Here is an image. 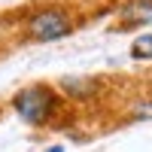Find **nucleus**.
Segmentation results:
<instances>
[{
  "label": "nucleus",
  "mask_w": 152,
  "mask_h": 152,
  "mask_svg": "<svg viewBox=\"0 0 152 152\" xmlns=\"http://www.w3.org/2000/svg\"><path fill=\"white\" fill-rule=\"evenodd\" d=\"M9 107L31 131H55L64 128L67 119H73V107L61 94V88L46 79L15 88L9 97Z\"/></svg>",
  "instance_id": "obj_2"
},
{
  "label": "nucleus",
  "mask_w": 152,
  "mask_h": 152,
  "mask_svg": "<svg viewBox=\"0 0 152 152\" xmlns=\"http://www.w3.org/2000/svg\"><path fill=\"white\" fill-rule=\"evenodd\" d=\"M119 119L128 122H152V94H134L128 97V104L119 110Z\"/></svg>",
  "instance_id": "obj_5"
},
{
  "label": "nucleus",
  "mask_w": 152,
  "mask_h": 152,
  "mask_svg": "<svg viewBox=\"0 0 152 152\" xmlns=\"http://www.w3.org/2000/svg\"><path fill=\"white\" fill-rule=\"evenodd\" d=\"M43 152H64V146H46Z\"/></svg>",
  "instance_id": "obj_7"
},
{
  "label": "nucleus",
  "mask_w": 152,
  "mask_h": 152,
  "mask_svg": "<svg viewBox=\"0 0 152 152\" xmlns=\"http://www.w3.org/2000/svg\"><path fill=\"white\" fill-rule=\"evenodd\" d=\"M152 24V0H119L110 18V34H131Z\"/></svg>",
  "instance_id": "obj_4"
},
{
  "label": "nucleus",
  "mask_w": 152,
  "mask_h": 152,
  "mask_svg": "<svg viewBox=\"0 0 152 152\" xmlns=\"http://www.w3.org/2000/svg\"><path fill=\"white\" fill-rule=\"evenodd\" d=\"M73 3H79V6H85V3H94V0H73Z\"/></svg>",
  "instance_id": "obj_8"
},
{
  "label": "nucleus",
  "mask_w": 152,
  "mask_h": 152,
  "mask_svg": "<svg viewBox=\"0 0 152 152\" xmlns=\"http://www.w3.org/2000/svg\"><path fill=\"white\" fill-rule=\"evenodd\" d=\"M91 18L85 6L73 0H37L12 12V40L18 46H43L76 34Z\"/></svg>",
  "instance_id": "obj_1"
},
{
  "label": "nucleus",
  "mask_w": 152,
  "mask_h": 152,
  "mask_svg": "<svg viewBox=\"0 0 152 152\" xmlns=\"http://www.w3.org/2000/svg\"><path fill=\"white\" fill-rule=\"evenodd\" d=\"M134 61H149L152 58V31H146V34H140L137 40L131 43V52H128Z\"/></svg>",
  "instance_id": "obj_6"
},
{
  "label": "nucleus",
  "mask_w": 152,
  "mask_h": 152,
  "mask_svg": "<svg viewBox=\"0 0 152 152\" xmlns=\"http://www.w3.org/2000/svg\"><path fill=\"white\" fill-rule=\"evenodd\" d=\"M61 88V94L67 97V104L73 110H82V107H94L107 97V79L104 76H61L55 82Z\"/></svg>",
  "instance_id": "obj_3"
}]
</instances>
